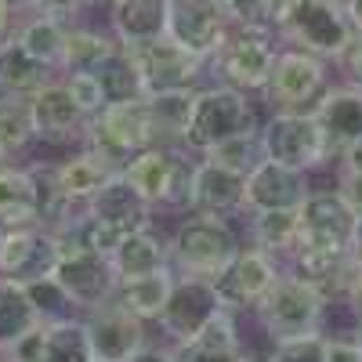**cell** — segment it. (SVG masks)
<instances>
[{"label": "cell", "instance_id": "44", "mask_svg": "<svg viewBox=\"0 0 362 362\" xmlns=\"http://www.w3.org/2000/svg\"><path fill=\"white\" fill-rule=\"evenodd\" d=\"M83 8V0H37V15H47V18H58V22H73L76 11Z\"/></svg>", "mask_w": 362, "mask_h": 362}, {"label": "cell", "instance_id": "4", "mask_svg": "<svg viewBox=\"0 0 362 362\" xmlns=\"http://www.w3.org/2000/svg\"><path fill=\"white\" fill-rule=\"evenodd\" d=\"M167 247H170V268L196 279L221 276L235 261V254L243 250L232 225L221 218H185L174 228V239Z\"/></svg>", "mask_w": 362, "mask_h": 362}, {"label": "cell", "instance_id": "52", "mask_svg": "<svg viewBox=\"0 0 362 362\" xmlns=\"http://www.w3.org/2000/svg\"><path fill=\"white\" fill-rule=\"evenodd\" d=\"M11 18H15V15H11L4 4H0V40H8V37L15 33V29H11Z\"/></svg>", "mask_w": 362, "mask_h": 362}, {"label": "cell", "instance_id": "41", "mask_svg": "<svg viewBox=\"0 0 362 362\" xmlns=\"http://www.w3.org/2000/svg\"><path fill=\"white\" fill-rule=\"evenodd\" d=\"M44 341H47V322H40L37 329H29L25 337H18L4 355V362H44Z\"/></svg>", "mask_w": 362, "mask_h": 362}, {"label": "cell", "instance_id": "38", "mask_svg": "<svg viewBox=\"0 0 362 362\" xmlns=\"http://www.w3.org/2000/svg\"><path fill=\"white\" fill-rule=\"evenodd\" d=\"M25 290H29V297H33V305H37V312H40L44 322H54V319L73 315V300L66 297L62 286L54 283V276L37 279V283H25Z\"/></svg>", "mask_w": 362, "mask_h": 362}, {"label": "cell", "instance_id": "11", "mask_svg": "<svg viewBox=\"0 0 362 362\" xmlns=\"http://www.w3.org/2000/svg\"><path fill=\"white\" fill-rule=\"evenodd\" d=\"M131 58L138 66L141 87H145V98L148 95H163V90H181V87H192L203 73V58L185 51L181 44H174L170 37L153 40V44H141L131 47Z\"/></svg>", "mask_w": 362, "mask_h": 362}, {"label": "cell", "instance_id": "53", "mask_svg": "<svg viewBox=\"0 0 362 362\" xmlns=\"http://www.w3.org/2000/svg\"><path fill=\"white\" fill-rule=\"evenodd\" d=\"M83 8H112V0H83Z\"/></svg>", "mask_w": 362, "mask_h": 362}, {"label": "cell", "instance_id": "8", "mask_svg": "<svg viewBox=\"0 0 362 362\" xmlns=\"http://www.w3.org/2000/svg\"><path fill=\"white\" fill-rule=\"evenodd\" d=\"M326 90H329L326 58L308 54L300 47H279L268 87L261 95L268 98V105L276 112H312Z\"/></svg>", "mask_w": 362, "mask_h": 362}, {"label": "cell", "instance_id": "56", "mask_svg": "<svg viewBox=\"0 0 362 362\" xmlns=\"http://www.w3.org/2000/svg\"><path fill=\"white\" fill-rule=\"evenodd\" d=\"M4 167H8V160H4V156H0V170H4Z\"/></svg>", "mask_w": 362, "mask_h": 362}, {"label": "cell", "instance_id": "37", "mask_svg": "<svg viewBox=\"0 0 362 362\" xmlns=\"http://www.w3.org/2000/svg\"><path fill=\"white\" fill-rule=\"evenodd\" d=\"M203 160L221 163V167L239 170V174H250L264 156H261V141H257V134H243V138H232V141L214 145L210 153H203Z\"/></svg>", "mask_w": 362, "mask_h": 362}, {"label": "cell", "instance_id": "51", "mask_svg": "<svg viewBox=\"0 0 362 362\" xmlns=\"http://www.w3.org/2000/svg\"><path fill=\"white\" fill-rule=\"evenodd\" d=\"M344 11L351 18V29H362V0H344Z\"/></svg>", "mask_w": 362, "mask_h": 362}, {"label": "cell", "instance_id": "21", "mask_svg": "<svg viewBox=\"0 0 362 362\" xmlns=\"http://www.w3.org/2000/svg\"><path fill=\"white\" fill-rule=\"evenodd\" d=\"M109 25L119 47H141L170 33V0H112Z\"/></svg>", "mask_w": 362, "mask_h": 362}, {"label": "cell", "instance_id": "20", "mask_svg": "<svg viewBox=\"0 0 362 362\" xmlns=\"http://www.w3.org/2000/svg\"><path fill=\"white\" fill-rule=\"evenodd\" d=\"M312 116L319 119V127L326 134L329 156H341L348 145L362 138V90L351 83H337V87L329 83V90L312 109Z\"/></svg>", "mask_w": 362, "mask_h": 362}, {"label": "cell", "instance_id": "2", "mask_svg": "<svg viewBox=\"0 0 362 362\" xmlns=\"http://www.w3.org/2000/svg\"><path fill=\"white\" fill-rule=\"evenodd\" d=\"M243 134H261L257 112L247 102L243 90H232L225 83L196 90V109H192L185 138H181V148H185V153H199L203 156L214 145L243 138Z\"/></svg>", "mask_w": 362, "mask_h": 362}, {"label": "cell", "instance_id": "33", "mask_svg": "<svg viewBox=\"0 0 362 362\" xmlns=\"http://www.w3.org/2000/svg\"><path fill=\"white\" fill-rule=\"evenodd\" d=\"M254 247L264 250L268 257H290L297 239H300V210H264L250 221Z\"/></svg>", "mask_w": 362, "mask_h": 362}, {"label": "cell", "instance_id": "46", "mask_svg": "<svg viewBox=\"0 0 362 362\" xmlns=\"http://www.w3.org/2000/svg\"><path fill=\"white\" fill-rule=\"evenodd\" d=\"M344 305L355 312V322H362V264H355L351 279H348V290H344Z\"/></svg>", "mask_w": 362, "mask_h": 362}, {"label": "cell", "instance_id": "19", "mask_svg": "<svg viewBox=\"0 0 362 362\" xmlns=\"http://www.w3.org/2000/svg\"><path fill=\"white\" fill-rule=\"evenodd\" d=\"M243 196H247V174L228 170L221 163L199 160L192 170V199L189 210L196 218H228L235 210H243Z\"/></svg>", "mask_w": 362, "mask_h": 362}, {"label": "cell", "instance_id": "55", "mask_svg": "<svg viewBox=\"0 0 362 362\" xmlns=\"http://www.w3.org/2000/svg\"><path fill=\"white\" fill-rule=\"evenodd\" d=\"M351 337H355V344H358V351H362V322H355V334H351Z\"/></svg>", "mask_w": 362, "mask_h": 362}, {"label": "cell", "instance_id": "54", "mask_svg": "<svg viewBox=\"0 0 362 362\" xmlns=\"http://www.w3.org/2000/svg\"><path fill=\"white\" fill-rule=\"evenodd\" d=\"M232 362H261V358H257V355H250V351H239Z\"/></svg>", "mask_w": 362, "mask_h": 362}, {"label": "cell", "instance_id": "50", "mask_svg": "<svg viewBox=\"0 0 362 362\" xmlns=\"http://www.w3.org/2000/svg\"><path fill=\"white\" fill-rule=\"evenodd\" d=\"M348 254H351V261H355V264H362V218L355 221V235H351V247H348Z\"/></svg>", "mask_w": 362, "mask_h": 362}, {"label": "cell", "instance_id": "58", "mask_svg": "<svg viewBox=\"0 0 362 362\" xmlns=\"http://www.w3.org/2000/svg\"><path fill=\"white\" fill-rule=\"evenodd\" d=\"M358 90H362V87H358Z\"/></svg>", "mask_w": 362, "mask_h": 362}, {"label": "cell", "instance_id": "45", "mask_svg": "<svg viewBox=\"0 0 362 362\" xmlns=\"http://www.w3.org/2000/svg\"><path fill=\"white\" fill-rule=\"evenodd\" d=\"M326 362H362L355 337H326Z\"/></svg>", "mask_w": 362, "mask_h": 362}, {"label": "cell", "instance_id": "17", "mask_svg": "<svg viewBox=\"0 0 362 362\" xmlns=\"http://www.w3.org/2000/svg\"><path fill=\"white\" fill-rule=\"evenodd\" d=\"M29 112H33V131L40 141L51 145H69V141H83L90 116L73 102L69 87L62 80H54L47 87H40L29 98Z\"/></svg>", "mask_w": 362, "mask_h": 362}, {"label": "cell", "instance_id": "48", "mask_svg": "<svg viewBox=\"0 0 362 362\" xmlns=\"http://www.w3.org/2000/svg\"><path fill=\"white\" fill-rule=\"evenodd\" d=\"M131 362H170V348L145 344L141 351H134V355H131Z\"/></svg>", "mask_w": 362, "mask_h": 362}, {"label": "cell", "instance_id": "9", "mask_svg": "<svg viewBox=\"0 0 362 362\" xmlns=\"http://www.w3.org/2000/svg\"><path fill=\"white\" fill-rule=\"evenodd\" d=\"M279 276H283V272H279L276 257H268L257 247H247V250H239L235 261L221 272V276L210 279V283H214V290H218L221 308L235 315V312L257 308L264 300V293L276 286Z\"/></svg>", "mask_w": 362, "mask_h": 362}, {"label": "cell", "instance_id": "43", "mask_svg": "<svg viewBox=\"0 0 362 362\" xmlns=\"http://www.w3.org/2000/svg\"><path fill=\"white\" fill-rule=\"evenodd\" d=\"M337 192H341V199L355 210V218H362V174L341 170V174H337Z\"/></svg>", "mask_w": 362, "mask_h": 362}, {"label": "cell", "instance_id": "57", "mask_svg": "<svg viewBox=\"0 0 362 362\" xmlns=\"http://www.w3.org/2000/svg\"><path fill=\"white\" fill-rule=\"evenodd\" d=\"M0 232H4V225H0Z\"/></svg>", "mask_w": 362, "mask_h": 362}, {"label": "cell", "instance_id": "12", "mask_svg": "<svg viewBox=\"0 0 362 362\" xmlns=\"http://www.w3.org/2000/svg\"><path fill=\"white\" fill-rule=\"evenodd\" d=\"M355 210L341 199L337 189H312L300 206V239L297 247L312 250H348L355 235Z\"/></svg>", "mask_w": 362, "mask_h": 362}, {"label": "cell", "instance_id": "24", "mask_svg": "<svg viewBox=\"0 0 362 362\" xmlns=\"http://www.w3.org/2000/svg\"><path fill=\"white\" fill-rule=\"evenodd\" d=\"M116 268V279L127 283V279H145V276H156V272L170 268V247L153 232V228H141L119 239L116 254L109 257Z\"/></svg>", "mask_w": 362, "mask_h": 362}, {"label": "cell", "instance_id": "23", "mask_svg": "<svg viewBox=\"0 0 362 362\" xmlns=\"http://www.w3.org/2000/svg\"><path fill=\"white\" fill-rule=\"evenodd\" d=\"M87 210L95 218H102L105 225H112L119 235H131V232H141V228H153V206H148L124 174H112L102 192L87 203Z\"/></svg>", "mask_w": 362, "mask_h": 362}, {"label": "cell", "instance_id": "16", "mask_svg": "<svg viewBox=\"0 0 362 362\" xmlns=\"http://www.w3.org/2000/svg\"><path fill=\"white\" fill-rule=\"evenodd\" d=\"M308 196H312L308 174L290 170V167L272 163V160H261L247 174L243 210H250V214H264V210H300Z\"/></svg>", "mask_w": 362, "mask_h": 362}, {"label": "cell", "instance_id": "5", "mask_svg": "<svg viewBox=\"0 0 362 362\" xmlns=\"http://www.w3.org/2000/svg\"><path fill=\"white\" fill-rule=\"evenodd\" d=\"M254 312L264 326V334L272 337V344H279V341H293L305 334H322L326 297L315 293L308 283L293 279L290 272H283Z\"/></svg>", "mask_w": 362, "mask_h": 362}, {"label": "cell", "instance_id": "25", "mask_svg": "<svg viewBox=\"0 0 362 362\" xmlns=\"http://www.w3.org/2000/svg\"><path fill=\"white\" fill-rule=\"evenodd\" d=\"M54 73L58 69H51L40 58H33L15 37L0 40V95L33 98L40 87L54 83Z\"/></svg>", "mask_w": 362, "mask_h": 362}, {"label": "cell", "instance_id": "47", "mask_svg": "<svg viewBox=\"0 0 362 362\" xmlns=\"http://www.w3.org/2000/svg\"><path fill=\"white\" fill-rule=\"evenodd\" d=\"M337 160H341V170H355V174H362V138H358L355 145H348Z\"/></svg>", "mask_w": 362, "mask_h": 362}, {"label": "cell", "instance_id": "35", "mask_svg": "<svg viewBox=\"0 0 362 362\" xmlns=\"http://www.w3.org/2000/svg\"><path fill=\"white\" fill-rule=\"evenodd\" d=\"M44 362H95V355H90V337H87V322L76 319V315L47 322Z\"/></svg>", "mask_w": 362, "mask_h": 362}, {"label": "cell", "instance_id": "15", "mask_svg": "<svg viewBox=\"0 0 362 362\" xmlns=\"http://www.w3.org/2000/svg\"><path fill=\"white\" fill-rule=\"evenodd\" d=\"M228 15L218 0H170V40L181 44L185 51L199 54L203 62H210L225 37H228Z\"/></svg>", "mask_w": 362, "mask_h": 362}, {"label": "cell", "instance_id": "31", "mask_svg": "<svg viewBox=\"0 0 362 362\" xmlns=\"http://www.w3.org/2000/svg\"><path fill=\"white\" fill-rule=\"evenodd\" d=\"M119 51L116 37L109 33H98V29H87V25H69L66 33V51H62V66L58 73H95L105 58Z\"/></svg>", "mask_w": 362, "mask_h": 362}, {"label": "cell", "instance_id": "7", "mask_svg": "<svg viewBox=\"0 0 362 362\" xmlns=\"http://www.w3.org/2000/svg\"><path fill=\"white\" fill-rule=\"evenodd\" d=\"M276 33H264V29H239L232 25L225 44L210 54V66H214V76L232 87V90H264L268 87V76H272V66H276Z\"/></svg>", "mask_w": 362, "mask_h": 362}, {"label": "cell", "instance_id": "13", "mask_svg": "<svg viewBox=\"0 0 362 362\" xmlns=\"http://www.w3.org/2000/svg\"><path fill=\"white\" fill-rule=\"evenodd\" d=\"M58 268V239L54 232L29 225L0 232V276L18 283H37L54 276Z\"/></svg>", "mask_w": 362, "mask_h": 362}, {"label": "cell", "instance_id": "28", "mask_svg": "<svg viewBox=\"0 0 362 362\" xmlns=\"http://www.w3.org/2000/svg\"><path fill=\"white\" fill-rule=\"evenodd\" d=\"M0 225L8 228H29L37 225V177L33 170H0Z\"/></svg>", "mask_w": 362, "mask_h": 362}, {"label": "cell", "instance_id": "26", "mask_svg": "<svg viewBox=\"0 0 362 362\" xmlns=\"http://www.w3.org/2000/svg\"><path fill=\"white\" fill-rule=\"evenodd\" d=\"M51 170H54L58 192H62L69 203H76V206H87L90 199L102 192L105 181H109L112 174H119V170H112L102 156L90 153V148H80L76 156H69V160H62V163H54Z\"/></svg>", "mask_w": 362, "mask_h": 362}, {"label": "cell", "instance_id": "27", "mask_svg": "<svg viewBox=\"0 0 362 362\" xmlns=\"http://www.w3.org/2000/svg\"><path fill=\"white\" fill-rule=\"evenodd\" d=\"M174 268H163L156 276H145V279H127L119 283L116 293H112V305H119L124 312H131L134 319L148 322V319H160L167 300H170V290H174Z\"/></svg>", "mask_w": 362, "mask_h": 362}, {"label": "cell", "instance_id": "32", "mask_svg": "<svg viewBox=\"0 0 362 362\" xmlns=\"http://www.w3.org/2000/svg\"><path fill=\"white\" fill-rule=\"evenodd\" d=\"M66 33H69L66 22L33 11V18H22V22L15 25L11 37H15L29 54H33V58H40L44 66L58 69V66H62V51H66Z\"/></svg>", "mask_w": 362, "mask_h": 362}, {"label": "cell", "instance_id": "3", "mask_svg": "<svg viewBox=\"0 0 362 362\" xmlns=\"http://www.w3.org/2000/svg\"><path fill=\"white\" fill-rule=\"evenodd\" d=\"M160 145L156 127L148 116L145 98L141 102H124V105H105L98 116H90L83 148H90L95 156H102L112 170H124L138 153Z\"/></svg>", "mask_w": 362, "mask_h": 362}, {"label": "cell", "instance_id": "40", "mask_svg": "<svg viewBox=\"0 0 362 362\" xmlns=\"http://www.w3.org/2000/svg\"><path fill=\"white\" fill-rule=\"evenodd\" d=\"M62 83L69 87L73 102H76L87 116H98V112L105 109V95H102V83H98L95 73H69Z\"/></svg>", "mask_w": 362, "mask_h": 362}, {"label": "cell", "instance_id": "34", "mask_svg": "<svg viewBox=\"0 0 362 362\" xmlns=\"http://www.w3.org/2000/svg\"><path fill=\"white\" fill-rule=\"evenodd\" d=\"M98 83H102V95H105V105H124V102H141L145 98V87H141V76H138V66L127 47L112 51L105 62L95 69Z\"/></svg>", "mask_w": 362, "mask_h": 362}, {"label": "cell", "instance_id": "6", "mask_svg": "<svg viewBox=\"0 0 362 362\" xmlns=\"http://www.w3.org/2000/svg\"><path fill=\"white\" fill-rule=\"evenodd\" d=\"M257 141H261L264 160L283 163L300 174L334 160L329 156V145H326V134L312 112H272V119L261 124Z\"/></svg>", "mask_w": 362, "mask_h": 362}, {"label": "cell", "instance_id": "36", "mask_svg": "<svg viewBox=\"0 0 362 362\" xmlns=\"http://www.w3.org/2000/svg\"><path fill=\"white\" fill-rule=\"evenodd\" d=\"M37 138L33 131V112H29V98L18 95H0V156L11 160L15 153Z\"/></svg>", "mask_w": 362, "mask_h": 362}, {"label": "cell", "instance_id": "30", "mask_svg": "<svg viewBox=\"0 0 362 362\" xmlns=\"http://www.w3.org/2000/svg\"><path fill=\"white\" fill-rule=\"evenodd\" d=\"M40 322L44 319L33 305V297H29L25 283L0 276V351H8L18 337H25Z\"/></svg>", "mask_w": 362, "mask_h": 362}, {"label": "cell", "instance_id": "18", "mask_svg": "<svg viewBox=\"0 0 362 362\" xmlns=\"http://www.w3.org/2000/svg\"><path fill=\"white\" fill-rule=\"evenodd\" d=\"M83 322H87L95 362H131V355L145 348V322L124 312L119 305H112V300L87 312Z\"/></svg>", "mask_w": 362, "mask_h": 362}, {"label": "cell", "instance_id": "42", "mask_svg": "<svg viewBox=\"0 0 362 362\" xmlns=\"http://www.w3.org/2000/svg\"><path fill=\"white\" fill-rule=\"evenodd\" d=\"M337 66H341V73L348 76L351 87H362V29H355V33H351L344 54L337 58Z\"/></svg>", "mask_w": 362, "mask_h": 362}, {"label": "cell", "instance_id": "22", "mask_svg": "<svg viewBox=\"0 0 362 362\" xmlns=\"http://www.w3.org/2000/svg\"><path fill=\"white\" fill-rule=\"evenodd\" d=\"M181 160H185V148L181 145H153V148H145V153H138L119 174L131 181V189L148 206H160L170 196V185L177 177Z\"/></svg>", "mask_w": 362, "mask_h": 362}, {"label": "cell", "instance_id": "10", "mask_svg": "<svg viewBox=\"0 0 362 362\" xmlns=\"http://www.w3.org/2000/svg\"><path fill=\"white\" fill-rule=\"evenodd\" d=\"M54 283L66 290L73 300V308L95 312L109 305L119 279L109 257L98 254H83V250H58V268H54Z\"/></svg>", "mask_w": 362, "mask_h": 362}, {"label": "cell", "instance_id": "1", "mask_svg": "<svg viewBox=\"0 0 362 362\" xmlns=\"http://www.w3.org/2000/svg\"><path fill=\"white\" fill-rule=\"evenodd\" d=\"M351 18L344 11V0H286L276 37L290 47L319 54L326 62H337L351 40Z\"/></svg>", "mask_w": 362, "mask_h": 362}, {"label": "cell", "instance_id": "14", "mask_svg": "<svg viewBox=\"0 0 362 362\" xmlns=\"http://www.w3.org/2000/svg\"><path fill=\"white\" fill-rule=\"evenodd\" d=\"M218 312H221V300H218L214 283H210V279H196V276H177L174 290H170V300H167V308H163V315L156 322L163 326V334L174 344H185Z\"/></svg>", "mask_w": 362, "mask_h": 362}, {"label": "cell", "instance_id": "29", "mask_svg": "<svg viewBox=\"0 0 362 362\" xmlns=\"http://www.w3.org/2000/svg\"><path fill=\"white\" fill-rule=\"evenodd\" d=\"M145 105H148V116H153L156 141L160 145H181V138H185V131H189L192 109H196V87L148 95Z\"/></svg>", "mask_w": 362, "mask_h": 362}, {"label": "cell", "instance_id": "39", "mask_svg": "<svg viewBox=\"0 0 362 362\" xmlns=\"http://www.w3.org/2000/svg\"><path fill=\"white\" fill-rule=\"evenodd\" d=\"M264 362H326V334H305L272 344V355Z\"/></svg>", "mask_w": 362, "mask_h": 362}, {"label": "cell", "instance_id": "49", "mask_svg": "<svg viewBox=\"0 0 362 362\" xmlns=\"http://www.w3.org/2000/svg\"><path fill=\"white\" fill-rule=\"evenodd\" d=\"M0 4H4L15 18H18V15H29V11H37V0H0Z\"/></svg>", "mask_w": 362, "mask_h": 362}]
</instances>
